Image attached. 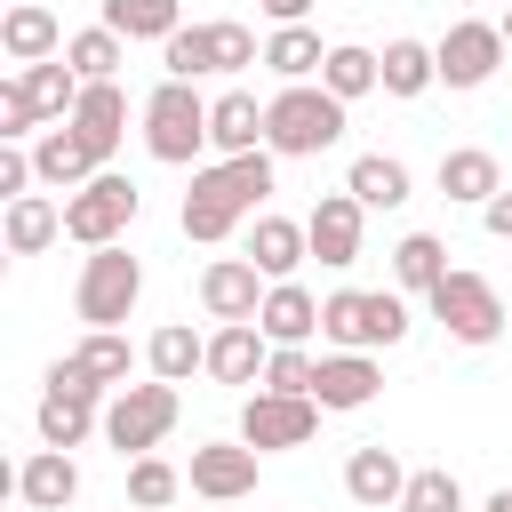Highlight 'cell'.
Listing matches in <instances>:
<instances>
[{
  "label": "cell",
  "instance_id": "44dd1931",
  "mask_svg": "<svg viewBox=\"0 0 512 512\" xmlns=\"http://www.w3.org/2000/svg\"><path fill=\"white\" fill-rule=\"evenodd\" d=\"M344 496H352V504H368V512L400 504V496H408L400 456H392V448H352V464H344Z\"/></svg>",
  "mask_w": 512,
  "mask_h": 512
},
{
  "label": "cell",
  "instance_id": "7dc6e473",
  "mask_svg": "<svg viewBox=\"0 0 512 512\" xmlns=\"http://www.w3.org/2000/svg\"><path fill=\"white\" fill-rule=\"evenodd\" d=\"M504 48H512V16H504Z\"/></svg>",
  "mask_w": 512,
  "mask_h": 512
},
{
  "label": "cell",
  "instance_id": "277c9868",
  "mask_svg": "<svg viewBox=\"0 0 512 512\" xmlns=\"http://www.w3.org/2000/svg\"><path fill=\"white\" fill-rule=\"evenodd\" d=\"M144 152L168 160V168H184V160L208 152V104H200L192 80H160L144 96Z\"/></svg>",
  "mask_w": 512,
  "mask_h": 512
},
{
  "label": "cell",
  "instance_id": "9c48e42d",
  "mask_svg": "<svg viewBox=\"0 0 512 512\" xmlns=\"http://www.w3.org/2000/svg\"><path fill=\"white\" fill-rule=\"evenodd\" d=\"M432 320H440L456 344H496V328H504V296H496L480 272H448V280L432 288Z\"/></svg>",
  "mask_w": 512,
  "mask_h": 512
},
{
  "label": "cell",
  "instance_id": "83f0119b",
  "mask_svg": "<svg viewBox=\"0 0 512 512\" xmlns=\"http://www.w3.org/2000/svg\"><path fill=\"white\" fill-rule=\"evenodd\" d=\"M264 64H272L288 88H304V80L328 64V48H320V32H312V24H280V32L264 40Z\"/></svg>",
  "mask_w": 512,
  "mask_h": 512
},
{
  "label": "cell",
  "instance_id": "d4e9b609",
  "mask_svg": "<svg viewBox=\"0 0 512 512\" xmlns=\"http://www.w3.org/2000/svg\"><path fill=\"white\" fill-rule=\"evenodd\" d=\"M440 192H448V200H472V208H488V200L504 192V176H496V152H480V144H464V152H440Z\"/></svg>",
  "mask_w": 512,
  "mask_h": 512
},
{
  "label": "cell",
  "instance_id": "ac0fdd59",
  "mask_svg": "<svg viewBox=\"0 0 512 512\" xmlns=\"http://www.w3.org/2000/svg\"><path fill=\"white\" fill-rule=\"evenodd\" d=\"M264 360H272V336L256 320H232V328L208 336V376L216 384H248V376H264Z\"/></svg>",
  "mask_w": 512,
  "mask_h": 512
},
{
  "label": "cell",
  "instance_id": "d590c367",
  "mask_svg": "<svg viewBox=\"0 0 512 512\" xmlns=\"http://www.w3.org/2000/svg\"><path fill=\"white\" fill-rule=\"evenodd\" d=\"M64 64H72L80 80H112V72H120V32H112V24L72 32V40H64Z\"/></svg>",
  "mask_w": 512,
  "mask_h": 512
},
{
  "label": "cell",
  "instance_id": "74e56055",
  "mask_svg": "<svg viewBox=\"0 0 512 512\" xmlns=\"http://www.w3.org/2000/svg\"><path fill=\"white\" fill-rule=\"evenodd\" d=\"M400 512H464V488H456V472H448V464H424V472H408V496H400Z\"/></svg>",
  "mask_w": 512,
  "mask_h": 512
},
{
  "label": "cell",
  "instance_id": "4dcf8cb0",
  "mask_svg": "<svg viewBox=\"0 0 512 512\" xmlns=\"http://www.w3.org/2000/svg\"><path fill=\"white\" fill-rule=\"evenodd\" d=\"M56 232H64V208L56 200H40V192L8 200V256H40Z\"/></svg>",
  "mask_w": 512,
  "mask_h": 512
},
{
  "label": "cell",
  "instance_id": "484cf974",
  "mask_svg": "<svg viewBox=\"0 0 512 512\" xmlns=\"http://www.w3.org/2000/svg\"><path fill=\"white\" fill-rule=\"evenodd\" d=\"M16 80H24V96L40 104V120H56V128L72 120V104H80V88H88V80H80L64 56H48V64H24Z\"/></svg>",
  "mask_w": 512,
  "mask_h": 512
},
{
  "label": "cell",
  "instance_id": "d6a6232c",
  "mask_svg": "<svg viewBox=\"0 0 512 512\" xmlns=\"http://www.w3.org/2000/svg\"><path fill=\"white\" fill-rule=\"evenodd\" d=\"M432 80H440V56L424 40H392L384 48V96H424Z\"/></svg>",
  "mask_w": 512,
  "mask_h": 512
},
{
  "label": "cell",
  "instance_id": "30bf717a",
  "mask_svg": "<svg viewBox=\"0 0 512 512\" xmlns=\"http://www.w3.org/2000/svg\"><path fill=\"white\" fill-rule=\"evenodd\" d=\"M320 432V400H288V392H256L240 408V440L264 456V448H304Z\"/></svg>",
  "mask_w": 512,
  "mask_h": 512
},
{
  "label": "cell",
  "instance_id": "836d02e7",
  "mask_svg": "<svg viewBox=\"0 0 512 512\" xmlns=\"http://www.w3.org/2000/svg\"><path fill=\"white\" fill-rule=\"evenodd\" d=\"M392 280H400V288H424V296H432V288L448 280V248H440L432 232H408V240L392 248Z\"/></svg>",
  "mask_w": 512,
  "mask_h": 512
},
{
  "label": "cell",
  "instance_id": "7bdbcfd3",
  "mask_svg": "<svg viewBox=\"0 0 512 512\" xmlns=\"http://www.w3.org/2000/svg\"><path fill=\"white\" fill-rule=\"evenodd\" d=\"M32 176H40V168H32V152H24V144H0V192H8V200H24V184H32Z\"/></svg>",
  "mask_w": 512,
  "mask_h": 512
},
{
  "label": "cell",
  "instance_id": "ab89813d",
  "mask_svg": "<svg viewBox=\"0 0 512 512\" xmlns=\"http://www.w3.org/2000/svg\"><path fill=\"white\" fill-rule=\"evenodd\" d=\"M160 64H168V80H200V72H216V48H208V24H184L168 48H160Z\"/></svg>",
  "mask_w": 512,
  "mask_h": 512
},
{
  "label": "cell",
  "instance_id": "8992f818",
  "mask_svg": "<svg viewBox=\"0 0 512 512\" xmlns=\"http://www.w3.org/2000/svg\"><path fill=\"white\" fill-rule=\"evenodd\" d=\"M136 296H144V264L112 240V248H88V264H80V320L88 328H120L128 312H136Z\"/></svg>",
  "mask_w": 512,
  "mask_h": 512
},
{
  "label": "cell",
  "instance_id": "5b68a950",
  "mask_svg": "<svg viewBox=\"0 0 512 512\" xmlns=\"http://www.w3.org/2000/svg\"><path fill=\"white\" fill-rule=\"evenodd\" d=\"M136 208H144V192L128 184V176H88L80 192H64V240H80V248H112L128 224H136Z\"/></svg>",
  "mask_w": 512,
  "mask_h": 512
},
{
  "label": "cell",
  "instance_id": "7c38bea8",
  "mask_svg": "<svg viewBox=\"0 0 512 512\" xmlns=\"http://www.w3.org/2000/svg\"><path fill=\"white\" fill-rule=\"evenodd\" d=\"M264 296H272V288H264V272H256L248 256H216V264L200 272V304H208V320H224V328H232V320H256Z\"/></svg>",
  "mask_w": 512,
  "mask_h": 512
},
{
  "label": "cell",
  "instance_id": "603a6c76",
  "mask_svg": "<svg viewBox=\"0 0 512 512\" xmlns=\"http://www.w3.org/2000/svg\"><path fill=\"white\" fill-rule=\"evenodd\" d=\"M256 328H264L272 344H304V336H320V304H312V288H296V280H272V296H264Z\"/></svg>",
  "mask_w": 512,
  "mask_h": 512
},
{
  "label": "cell",
  "instance_id": "8d00e7d4",
  "mask_svg": "<svg viewBox=\"0 0 512 512\" xmlns=\"http://www.w3.org/2000/svg\"><path fill=\"white\" fill-rule=\"evenodd\" d=\"M312 376H320V360H312L304 344H272V360H264V392H288V400H312Z\"/></svg>",
  "mask_w": 512,
  "mask_h": 512
},
{
  "label": "cell",
  "instance_id": "d6986e66",
  "mask_svg": "<svg viewBox=\"0 0 512 512\" xmlns=\"http://www.w3.org/2000/svg\"><path fill=\"white\" fill-rule=\"evenodd\" d=\"M208 144H216L224 160H240V152H264V104H256L248 88L216 96V104H208Z\"/></svg>",
  "mask_w": 512,
  "mask_h": 512
},
{
  "label": "cell",
  "instance_id": "3957f363",
  "mask_svg": "<svg viewBox=\"0 0 512 512\" xmlns=\"http://www.w3.org/2000/svg\"><path fill=\"white\" fill-rule=\"evenodd\" d=\"M320 336H328L336 352L400 344V336H408V304L384 296V288H336V296H320Z\"/></svg>",
  "mask_w": 512,
  "mask_h": 512
},
{
  "label": "cell",
  "instance_id": "bcb514c9",
  "mask_svg": "<svg viewBox=\"0 0 512 512\" xmlns=\"http://www.w3.org/2000/svg\"><path fill=\"white\" fill-rule=\"evenodd\" d=\"M488 512H512V488H496V496H488Z\"/></svg>",
  "mask_w": 512,
  "mask_h": 512
},
{
  "label": "cell",
  "instance_id": "cb8c5ba5",
  "mask_svg": "<svg viewBox=\"0 0 512 512\" xmlns=\"http://www.w3.org/2000/svg\"><path fill=\"white\" fill-rule=\"evenodd\" d=\"M0 48H8L16 64H48V56L64 48V32H56V16H48L40 0H24V8L0 16Z\"/></svg>",
  "mask_w": 512,
  "mask_h": 512
},
{
  "label": "cell",
  "instance_id": "ffe728a7",
  "mask_svg": "<svg viewBox=\"0 0 512 512\" xmlns=\"http://www.w3.org/2000/svg\"><path fill=\"white\" fill-rule=\"evenodd\" d=\"M16 496H24L32 512H64V504L80 496V464H72L64 448H40V456H24V472H16Z\"/></svg>",
  "mask_w": 512,
  "mask_h": 512
},
{
  "label": "cell",
  "instance_id": "e0dca14e",
  "mask_svg": "<svg viewBox=\"0 0 512 512\" xmlns=\"http://www.w3.org/2000/svg\"><path fill=\"white\" fill-rule=\"evenodd\" d=\"M304 256H312V232H304L296 216H256V232H248V264H256L264 280H296Z\"/></svg>",
  "mask_w": 512,
  "mask_h": 512
},
{
  "label": "cell",
  "instance_id": "b9f144b4",
  "mask_svg": "<svg viewBox=\"0 0 512 512\" xmlns=\"http://www.w3.org/2000/svg\"><path fill=\"white\" fill-rule=\"evenodd\" d=\"M32 120H40V104L24 96V80H8V88H0V144H24Z\"/></svg>",
  "mask_w": 512,
  "mask_h": 512
},
{
  "label": "cell",
  "instance_id": "8fae6325",
  "mask_svg": "<svg viewBox=\"0 0 512 512\" xmlns=\"http://www.w3.org/2000/svg\"><path fill=\"white\" fill-rule=\"evenodd\" d=\"M432 56H440V80H448V88H480V80H496V64H504V24H472V16H464V24L440 32Z\"/></svg>",
  "mask_w": 512,
  "mask_h": 512
},
{
  "label": "cell",
  "instance_id": "6da1fadb",
  "mask_svg": "<svg viewBox=\"0 0 512 512\" xmlns=\"http://www.w3.org/2000/svg\"><path fill=\"white\" fill-rule=\"evenodd\" d=\"M272 192V152H240V160H216V168H200L192 176V192H184V240H232V224L256 208Z\"/></svg>",
  "mask_w": 512,
  "mask_h": 512
},
{
  "label": "cell",
  "instance_id": "f1b7e54d",
  "mask_svg": "<svg viewBox=\"0 0 512 512\" xmlns=\"http://www.w3.org/2000/svg\"><path fill=\"white\" fill-rule=\"evenodd\" d=\"M344 192H352L360 208H400V200H408V168H400L392 152H360L352 176H344Z\"/></svg>",
  "mask_w": 512,
  "mask_h": 512
},
{
  "label": "cell",
  "instance_id": "f35d334b",
  "mask_svg": "<svg viewBox=\"0 0 512 512\" xmlns=\"http://www.w3.org/2000/svg\"><path fill=\"white\" fill-rule=\"evenodd\" d=\"M176 488H184V480H176V464H160V456H136V464H128V504H136V512L176 504Z\"/></svg>",
  "mask_w": 512,
  "mask_h": 512
},
{
  "label": "cell",
  "instance_id": "f546056e",
  "mask_svg": "<svg viewBox=\"0 0 512 512\" xmlns=\"http://www.w3.org/2000/svg\"><path fill=\"white\" fill-rule=\"evenodd\" d=\"M320 88L336 96V104H352V96H368V88H384V56H368V48H328V64H320Z\"/></svg>",
  "mask_w": 512,
  "mask_h": 512
},
{
  "label": "cell",
  "instance_id": "4fadbf2b",
  "mask_svg": "<svg viewBox=\"0 0 512 512\" xmlns=\"http://www.w3.org/2000/svg\"><path fill=\"white\" fill-rule=\"evenodd\" d=\"M120 128H128V96H120V80H88L80 104H72V136L96 152V168L120 152Z\"/></svg>",
  "mask_w": 512,
  "mask_h": 512
},
{
  "label": "cell",
  "instance_id": "4316f807",
  "mask_svg": "<svg viewBox=\"0 0 512 512\" xmlns=\"http://www.w3.org/2000/svg\"><path fill=\"white\" fill-rule=\"evenodd\" d=\"M104 24H112L120 40H160V48H168V40L184 32V8H176V0H104Z\"/></svg>",
  "mask_w": 512,
  "mask_h": 512
},
{
  "label": "cell",
  "instance_id": "60d3db41",
  "mask_svg": "<svg viewBox=\"0 0 512 512\" xmlns=\"http://www.w3.org/2000/svg\"><path fill=\"white\" fill-rule=\"evenodd\" d=\"M208 48H216V72H248L256 64V32L248 24H208Z\"/></svg>",
  "mask_w": 512,
  "mask_h": 512
},
{
  "label": "cell",
  "instance_id": "e575fe53",
  "mask_svg": "<svg viewBox=\"0 0 512 512\" xmlns=\"http://www.w3.org/2000/svg\"><path fill=\"white\" fill-rule=\"evenodd\" d=\"M72 368H80L96 392H104V384H120V376H128V336H120V328H88V336H80V352H72Z\"/></svg>",
  "mask_w": 512,
  "mask_h": 512
},
{
  "label": "cell",
  "instance_id": "ba28073f",
  "mask_svg": "<svg viewBox=\"0 0 512 512\" xmlns=\"http://www.w3.org/2000/svg\"><path fill=\"white\" fill-rule=\"evenodd\" d=\"M96 424H104L96 384H88L72 360H56V368H48V392H40V448H80Z\"/></svg>",
  "mask_w": 512,
  "mask_h": 512
},
{
  "label": "cell",
  "instance_id": "ee69618b",
  "mask_svg": "<svg viewBox=\"0 0 512 512\" xmlns=\"http://www.w3.org/2000/svg\"><path fill=\"white\" fill-rule=\"evenodd\" d=\"M480 224H488V232H496V240H512V192H496V200H488V208H480Z\"/></svg>",
  "mask_w": 512,
  "mask_h": 512
},
{
  "label": "cell",
  "instance_id": "9a60e30c",
  "mask_svg": "<svg viewBox=\"0 0 512 512\" xmlns=\"http://www.w3.org/2000/svg\"><path fill=\"white\" fill-rule=\"evenodd\" d=\"M376 392H384V368H376L368 352H328L320 376H312V400H320V408H368Z\"/></svg>",
  "mask_w": 512,
  "mask_h": 512
},
{
  "label": "cell",
  "instance_id": "1f68e13d",
  "mask_svg": "<svg viewBox=\"0 0 512 512\" xmlns=\"http://www.w3.org/2000/svg\"><path fill=\"white\" fill-rule=\"evenodd\" d=\"M144 360H152V376H160V384H184L192 368H208V344H200V336H192L184 320H168V328H152Z\"/></svg>",
  "mask_w": 512,
  "mask_h": 512
},
{
  "label": "cell",
  "instance_id": "5bb4252c",
  "mask_svg": "<svg viewBox=\"0 0 512 512\" xmlns=\"http://www.w3.org/2000/svg\"><path fill=\"white\" fill-rule=\"evenodd\" d=\"M192 488L208 496V504H232V496H248L256 488V448L240 440H208V448H192Z\"/></svg>",
  "mask_w": 512,
  "mask_h": 512
},
{
  "label": "cell",
  "instance_id": "7a4b0ae2",
  "mask_svg": "<svg viewBox=\"0 0 512 512\" xmlns=\"http://www.w3.org/2000/svg\"><path fill=\"white\" fill-rule=\"evenodd\" d=\"M344 136V104L328 96V88H280L272 104H264V152H288V160H312V152H328Z\"/></svg>",
  "mask_w": 512,
  "mask_h": 512
},
{
  "label": "cell",
  "instance_id": "2e32d148",
  "mask_svg": "<svg viewBox=\"0 0 512 512\" xmlns=\"http://www.w3.org/2000/svg\"><path fill=\"white\" fill-rule=\"evenodd\" d=\"M304 232H312V256L320 264H352L360 256V200L352 192H320V208L304 216Z\"/></svg>",
  "mask_w": 512,
  "mask_h": 512
},
{
  "label": "cell",
  "instance_id": "f6af8a7d",
  "mask_svg": "<svg viewBox=\"0 0 512 512\" xmlns=\"http://www.w3.org/2000/svg\"><path fill=\"white\" fill-rule=\"evenodd\" d=\"M304 8H312V0H264V16H272V24H304Z\"/></svg>",
  "mask_w": 512,
  "mask_h": 512
},
{
  "label": "cell",
  "instance_id": "52a82bcc",
  "mask_svg": "<svg viewBox=\"0 0 512 512\" xmlns=\"http://www.w3.org/2000/svg\"><path fill=\"white\" fill-rule=\"evenodd\" d=\"M168 424H176V384H120L112 408H104V440H112L128 464L152 456V448L168 440Z\"/></svg>",
  "mask_w": 512,
  "mask_h": 512
},
{
  "label": "cell",
  "instance_id": "7402d4cb",
  "mask_svg": "<svg viewBox=\"0 0 512 512\" xmlns=\"http://www.w3.org/2000/svg\"><path fill=\"white\" fill-rule=\"evenodd\" d=\"M32 168H40V184H56V192H80L88 176H104V168H96V152L72 136V120H64V128H48V136L32 144Z\"/></svg>",
  "mask_w": 512,
  "mask_h": 512
}]
</instances>
